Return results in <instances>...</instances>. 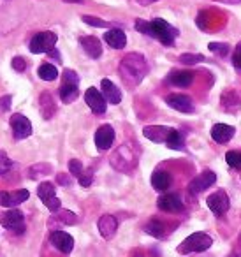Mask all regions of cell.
<instances>
[{"mask_svg": "<svg viewBox=\"0 0 241 257\" xmlns=\"http://www.w3.org/2000/svg\"><path fill=\"white\" fill-rule=\"evenodd\" d=\"M97 227H99V232H100V236H102V238L109 239V238H113L114 232H116L118 222H116V218H114L113 215L106 213V215H102V217L99 218V222H97Z\"/></svg>", "mask_w": 241, "mask_h": 257, "instance_id": "19", "label": "cell"}, {"mask_svg": "<svg viewBox=\"0 0 241 257\" xmlns=\"http://www.w3.org/2000/svg\"><path fill=\"white\" fill-rule=\"evenodd\" d=\"M139 159V148L134 141H127V143L120 145L116 150L113 152L109 162L116 171L120 173H129L136 168Z\"/></svg>", "mask_w": 241, "mask_h": 257, "instance_id": "3", "label": "cell"}, {"mask_svg": "<svg viewBox=\"0 0 241 257\" xmlns=\"http://www.w3.org/2000/svg\"><path fill=\"white\" fill-rule=\"evenodd\" d=\"M209 51H213V53H216L218 57H225L227 53H229V44L225 43H209L208 44Z\"/></svg>", "mask_w": 241, "mask_h": 257, "instance_id": "37", "label": "cell"}, {"mask_svg": "<svg viewBox=\"0 0 241 257\" xmlns=\"http://www.w3.org/2000/svg\"><path fill=\"white\" fill-rule=\"evenodd\" d=\"M100 88H102V95L104 99L109 104H120L122 102V92L118 90V86L114 85L109 79H102L100 81Z\"/></svg>", "mask_w": 241, "mask_h": 257, "instance_id": "22", "label": "cell"}, {"mask_svg": "<svg viewBox=\"0 0 241 257\" xmlns=\"http://www.w3.org/2000/svg\"><path fill=\"white\" fill-rule=\"evenodd\" d=\"M222 106H225L227 109H229L230 106L239 107L241 106V99L232 92V90H227L225 93H222Z\"/></svg>", "mask_w": 241, "mask_h": 257, "instance_id": "32", "label": "cell"}, {"mask_svg": "<svg viewBox=\"0 0 241 257\" xmlns=\"http://www.w3.org/2000/svg\"><path fill=\"white\" fill-rule=\"evenodd\" d=\"M78 180H79V185L81 187H90L92 185V182H93V175H92V169L90 171H83L81 175L78 176Z\"/></svg>", "mask_w": 241, "mask_h": 257, "instance_id": "38", "label": "cell"}, {"mask_svg": "<svg viewBox=\"0 0 241 257\" xmlns=\"http://www.w3.org/2000/svg\"><path fill=\"white\" fill-rule=\"evenodd\" d=\"M30 197V192L25 189H20L16 192H8V190H0V206L4 208H15L18 204L25 203Z\"/></svg>", "mask_w": 241, "mask_h": 257, "instance_id": "13", "label": "cell"}, {"mask_svg": "<svg viewBox=\"0 0 241 257\" xmlns=\"http://www.w3.org/2000/svg\"><path fill=\"white\" fill-rule=\"evenodd\" d=\"M166 102L180 113H194L195 111L194 100L188 95H183V93H171V95L166 97Z\"/></svg>", "mask_w": 241, "mask_h": 257, "instance_id": "15", "label": "cell"}, {"mask_svg": "<svg viewBox=\"0 0 241 257\" xmlns=\"http://www.w3.org/2000/svg\"><path fill=\"white\" fill-rule=\"evenodd\" d=\"M225 161H227V164H229L232 169H241V152L229 150L225 154Z\"/></svg>", "mask_w": 241, "mask_h": 257, "instance_id": "33", "label": "cell"}, {"mask_svg": "<svg viewBox=\"0 0 241 257\" xmlns=\"http://www.w3.org/2000/svg\"><path fill=\"white\" fill-rule=\"evenodd\" d=\"M79 44H81V48L85 50V53L90 58H99L102 55V44H100V41L97 37L93 36L79 37Z\"/></svg>", "mask_w": 241, "mask_h": 257, "instance_id": "20", "label": "cell"}, {"mask_svg": "<svg viewBox=\"0 0 241 257\" xmlns=\"http://www.w3.org/2000/svg\"><path fill=\"white\" fill-rule=\"evenodd\" d=\"M120 76L127 86H138L148 74V62L143 55L139 53H129L122 58L120 62Z\"/></svg>", "mask_w": 241, "mask_h": 257, "instance_id": "1", "label": "cell"}, {"mask_svg": "<svg viewBox=\"0 0 241 257\" xmlns=\"http://www.w3.org/2000/svg\"><path fill=\"white\" fill-rule=\"evenodd\" d=\"M171 183H173V176H171V173L159 169V171H155L152 175V185H153V189L159 190V192H166V190L171 187Z\"/></svg>", "mask_w": 241, "mask_h": 257, "instance_id": "26", "label": "cell"}, {"mask_svg": "<svg viewBox=\"0 0 241 257\" xmlns=\"http://www.w3.org/2000/svg\"><path fill=\"white\" fill-rule=\"evenodd\" d=\"M216 2H222V4H239L241 0H216Z\"/></svg>", "mask_w": 241, "mask_h": 257, "instance_id": "44", "label": "cell"}, {"mask_svg": "<svg viewBox=\"0 0 241 257\" xmlns=\"http://www.w3.org/2000/svg\"><path fill=\"white\" fill-rule=\"evenodd\" d=\"M39 111H41V114H43L44 120H51V118H53V114L57 113V104H55L51 93H48V92L41 93V97H39Z\"/></svg>", "mask_w": 241, "mask_h": 257, "instance_id": "23", "label": "cell"}, {"mask_svg": "<svg viewBox=\"0 0 241 257\" xmlns=\"http://www.w3.org/2000/svg\"><path fill=\"white\" fill-rule=\"evenodd\" d=\"M62 79H64V83H62V86L58 88V93H60L62 102H65V104L74 102V100L78 99V95H79V90H78L79 76L76 74L74 71H71V69H65Z\"/></svg>", "mask_w": 241, "mask_h": 257, "instance_id": "4", "label": "cell"}, {"mask_svg": "<svg viewBox=\"0 0 241 257\" xmlns=\"http://www.w3.org/2000/svg\"><path fill=\"white\" fill-rule=\"evenodd\" d=\"M234 133H236V128L232 125H227V123H215L211 128V138L216 141V143L223 145L227 141L232 140Z\"/></svg>", "mask_w": 241, "mask_h": 257, "instance_id": "21", "label": "cell"}, {"mask_svg": "<svg viewBox=\"0 0 241 257\" xmlns=\"http://www.w3.org/2000/svg\"><path fill=\"white\" fill-rule=\"evenodd\" d=\"M136 30H139V32L145 34V36L160 41L164 46H173L178 34H180L178 29H174L173 25H169V23L162 18H155V20H152V22L138 20V22H136Z\"/></svg>", "mask_w": 241, "mask_h": 257, "instance_id": "2", "label": "cell"}, {"mask_svg": "<svg viewBox=\"0 0 241 257\" xmlns=\"http://www.w3.org/2000/svg\"><path fill=\"white\" fill-rule=\"evenodd\" d=\"M194 72L190 71H173L169 76H167V81L174 86H180V88H187V86L192 85L194 81Z\"/></svg>", "mask_w": 241, "mask_h": 257, "instance_id": "24", "label": "cell"}, {"mask_svg": "<svg viewBox=\"0 0 241 257\" xmlns=\"http://www.w3.org/2000/svg\"><path fill=\"white\" fill-rule=\"evenodd\" d=\"M58 41V36L55 32H39L32 37V41L29 43V50L36 55L41 53H50L55 48Z\"/></svg>", "mask_w": 241, "mask_h": 257, "instance_id": "6", "label": "cell"}, {"mask_svg": "<svg viewBox=\"0 0 241 257\" xmlns=\"http://www.w3.org/2000/svg\"><path fill=\"white\" fill-rule=\"evenodd\" d=\"M37 196H39V199L46 204V208L51 211V213L60 210V199L57 197V189H55L53 183H50V182L41 183L39 189H37Z\"/></svg>", "mask_w": 241, "mask_h": 257, "instance_id": "8", "label": "cell"}, {"mask_svg": "<svg viewBox=\"0 0 241 257\" xmlns=\"http://www.w3.org/2000/svg\"><path fill=\"white\" fill-rule=\"evenodd\" d=\"M13 69H15V71H18V72L25 71V69H27L25 58H23V57H15V58H13Z\"/></svg>", "mask_w": 241, "mask_h": 257, "instance_id": "40", "label": "cell"}, {"mask_svg": "<svg viewBox=\"0 0 241 257\" xmlns=\"http://www.w3.org/2000/svg\"><path fill=\"white\" fill-rule=\"evenodd\" d=\"M206 204H208V208L211 210L213 215L220 217V215H223L229 210L230 201H229V196H227L223 190H216V192H213L211 196L206 199Z\"/></svg>", "mask_w": 241, "mask_h": 257, "instance_id": "10", "label": "cell"}, {"mask_svg": "<svg viewBox=\"0 0 241 257\" xmlns=\"http://www.w3.org/2000/svg\"><path fill=\"white\" fill-rule=\"evenodd\" d=\"M81 20L86 23V25H92V27H97V29H106V27H109V23L107 22H102L100 18H95V16H88V15H83Z\"/></svg>", "mask_w": 241, "mask_h": 257, "instance_id": "35", "label": "cell"}, {"mask_svg": "<svg viewBox=\"0 0 241 257\" xmlns=\"http://www.w3.org/2000/svg\"><path fill=\"white\" fill-rule=\"evenodd\" d=\"M232 64H234V67H236V69H241V43H237L236 50H234Z\"/></svg>", "mask_w": 241, "mask_h": 257, "instance_id": "41", "label": "cell"}, {"mask_svg": "<svg viewBox=\"0 0 241 257\" xmlns=\"http://www.w3.org/2000/svg\"><path fill=\"white\" fill-rule=\"evenodd\" d=\"M145 231L148 232V234L155 236V238H164V236H166V225L159 220H150L148 224H146Z\"/></svg>", "mask_w": 241, "mask_h": 257, "instance_id": "30", "label": "cell"}, {"mask_svg": "<svg viewBox=\"0 0 241 257\" xmlns=\"http://www.w3.org/2000/svg\"><path fill=\"white\" fill-rule=\"evenodd\" d=\"M0 224L15 234H23L25 232V215L16 208H11L0 215Z\"/></svg>", "mask_w": 241, "mask_h": 257, "instance_id": "7", "label": "cell"}, {"mask_svg": "<svg viewBox=\"0 0 241 257\" xmlns=\"http://www.w3.org/2000/svg\"><path fill=\"white\" fill-rule=\"evenodd\" d=\"M11 128L15 134V140H25V138L32 136V123L30 120L22 113H16L11 116Z\"/></svg>", "mask_w": 241, "mask_h": 257, "instance_id": "9", "label": "cell"}, {"mask_svg": "<svg viewBox=\"0 0 241 257\" xmlns=\"http://www.w3.org/2000/svg\"><path fill=\"white\" fill-rule=\"evenodd\" d=\"M85 102L88 104V107L95 114H102V113H106V109H107V104H106L107 100L104 99L102 92H99V90L93 88V86H90L85 92Z\"/></svg>", "mask_w": 241, "mask_h": 257, "instance_id": "12", "label": "cell"}, {"mask_svg": "<svg viewBox=\"0 0 241 257\" xmlns=\"http://www.w3.org/2000/svg\"><path fill=\"white\" fill-rule=\"evenodd\" d=\"M11 100H13L11 95L2 97V99H0V109H2V111H9V107H11Z\"/></svg>", "mask_w": 241, "mask_h": 257, "instance_id": "43", "label": "cell"}, {"mask_svg": "<svg viewBox=\"0 0 241 257\" xmlns=\"http://www.w3.org/2000/svg\"><path fill=\"white\" fill-rule=\"evenodd\" d=\"M114 141V128L111 125H100L95 133V147L99 150H109Z\"/></svg>", "mask_w": 241, "mask_h": 257, "instance_id": "16", "label": "cell"}, {"mask_svg": "<svg viewBox=\"0 0 241 257\" xmlns=\"http://www.w3.org/2000/svg\"><path fill=\"white\" fill-rule=\"evenodd\" d=\"M64 2H72L74 4V2H81V0H64Z\"/></svg>", "mask_w": 241, "mask_h": 257, "instance_id": "46", "label": "cell"}, {"mask_svg": "<svg viewBox=\"0 0 241 257\" xmlns=\"http://www.w3.org/2000/svg\"><path fill=\"white\" fill-rule=\"evenodd\" d=\"M104 41L114 50H122L127 44V36H125V32L122 29H111L104 34Z\"/></svg>", "mask_w": 241, "mask_h": 257, "instance_id": "25", "label": "cell"}, {"mask_svg": "<svg viewBox=\"0 0 241 257\" xmlns=\"http://www.w3.org/2000/svg\"><path fill=\"white\" fill-rule=\"evenodd\" d=\"M138 2L141 6H150V4H153V2H157V0H138Z\"/></svg>", "mask_w": 241, "mask_h": 257, "instance_id": "45", "label": "cell"}, {"mask_svg": "<svg viewBox=\"0 0 241 257\" xmlns=\"http://www.w3.org/2000/svg\"><path fill=\"white\" fill-rule=\"evenodd\" d=\"M37 74H39V78L44 79V81H55V79L58 78L57 67L51 64H43L39 67V71H37Z\"/></svg>", "mask_w": 241, "mask_h": 257, "instance_id": "29", "label": "cell"}, {"mask_svg": "<svg viewBox=\"0 0 241 257\" xmlns=\"http://www.w3.org/2000/svg\"><path fill=\"white\" fill-rule=\"evenodd\" d=\"M157 206L162 211H167V213H178V211L183 210V201L180 199L178 194H164L157 201Z\"/></svg>", "mask_w": 241, "mask_h": 257, "instance_id": "17", "label": "cell"}, {"mask_svg": "<svg viewBox=\"0 0 241 257\" xmlns=\"http://www.w3.org/2000/svg\"><path fill=\"white\" fill-rule=\"evenodd\" d=\"M213 245V238L206 232H194L188 238L183 239L180 246H178V252L180 253H190V252H202V250L209 248Z\"/></svg>", "mask_w": 241, "mask_h": 257, "instance_id": "5", "label": "cell"}, {"mask_svg": "<svg viewBox=\"0 0 241 257\" xmlns=\"http://www.w3.org/2000/svg\"><path fill=\"white\" fill-rule=\"evenodd\" d=\"M51 173H53V166L43 162V164H36V166H32V168H29L27 176H29L30 180H39V178H43V176L51 175Z\"/></svg>", "mask_w": 241, "mask_h": 257, "instance_id": "27", "label": "cell"}, {"mask_svg": "<svg viewBox=\"0 0 241 257\" xmlns=\"http://www.w3.org/2000/svg\"><path fill=\"white\" fill-rule=\"evenodd\" d=\"M169 133H171V127H164V125H148V127L143 128L145 138L153 141V143H166Z\"/></svg>", "mask_w": 241, "mask_h": 257, "instance_id": "18", "label": "cell"}, {"mask_svg": "<svg viewBox=\"0 0 241 257\" xmlns=\"http://www.w3.org/2000/svg\"><path fill=\"white\" fill-rule=\"evenodd\" d=\"M50 241H51V245L57 250H60L62 253H71L72 248H74V238H72L69 232H64V231H51Z\"/></svg>", "mask_w": 241, "mask_h": 257, "instance_id": "14", "label": "cell"}, {"mask_svg": "<svg viewBox=\"0 0 241 257\" xmlns=\"http://www.w3.org/2000/svg\"><path fill=\"white\" fill-rule=\"evenodd\" d=\"M57 182L60 183V185H64V187H71L72 185V178L69 175H65V173L57 175Z\"/></svg>", "mask_w": 241, "mask_h": 257, "instance_id": "42", "label": "cell"}, {"mask_svg": "<svg viewBox=\"0 0 241 257\" xmlns=\"http://www.w3.org/2000/svg\"><path fill=\"white\" fill-rule=\"evenodd\" d=\"M215 182H216V175L213 171H209V169H206V171H202L201 175H197L188 183V192L201 194V192H204L206 189H209Z\"/></svg>", "mask_w": 241, "mask_h": 257, "instance_id": "11", "label": "cell"}, {"mask_svg": "<svg viewBox=\"0 0 241 257\" xmlns=\"http://www.w3.org/2000/svg\"><path fill=\"white\" fill-rule=\"evenodd\" d=\"M69 171H71L72 176H79L83 173V164L79 161H76V159H72V161L69 162Z\"/></svg>", "mask_w": 241, "mask_h": 257, "instance_id": "39", "label": "cell"}, {"mask_svg": "<svg viewBox=\"0 0 241 257\" xmlns=\"http://www.w3.org/2000/svg\"><path fill=\"white\" fill-rule=\"evenodd\" d=\"M166 145L171 150H183V147H185L183 134H181L180 131H176V128H171L169 136H167V140H166Z\"/></svg>", "mask_w": 241, "mask_h": 257, "instance_id": "28", "label": "cell"}, {"mask_svg": "<svg viewBox=\"0 0 241 257\" xmlns=\"http://www.w3.org/2000/svg\"><path fill=\"white\" fill-rule=\"evenodd\" d=\"M180 62L187 65H194V64H199V62H204V57L199 53H183L180 57Z\"/></svg>", "mask_w": 241, "mask_h": 257, "instance_id": "34", "label": "cell"}, {"mask_svg": "<svg viewBox=\"0 0 241 257\" xmlns=\"http://www.w3.org/2000/svg\"><path fill=\"white\" fill-rule=\"evenodd\" d=\"M13 168V161L4 150H0V175H6Z\"/></svg>", "mask_w": 241, "mask_h": 257, "instance_id": "36", "label": "cell"}, {"mask_svg": "<svg viewBox=\"0 0 241 257\" xmlns=\"http://www.w3.org/2000/svg\"><path fill=\"white\" fill-rule=\"evenodd\" d=\"M55 218H57L58 222H62V224H65V225H74V224H78V217H76L72 211H69V210H57L55 211Z\"/></svg>", "mask_w": 241, "mask_h": 257, "instance_id": "31", "label": "cell"}]
</instances>
